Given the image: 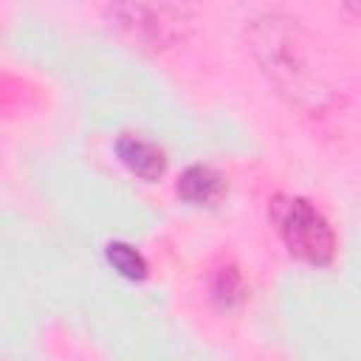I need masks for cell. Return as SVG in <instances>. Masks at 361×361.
<instances>
[{
	"mask_svg": "<svg viewBox=\"0 0 361 361\" xmlns=\"http://www.w3.org/2000/svg\"><path fill=\"white\" fill-rule=\"evenodd\" d=\"M178 197L186 200L189 206H214L226 195V178L203 164H195L180 172L178 178Z\"/></svg>",
	"mask_w": 361,
	"mask_h": 361,
	"instance_id": "obj_5",
	"label": "cell"
},
{
	"mask_svg": "<svg viewBox=\"0 0 361 361\" xmlns=\"http://www.w3.org/2000/svg\"><path fill=\"white\" fill-rule=\"evenodd\" d=\"M251 48L268 82L296 107H319L327 96L322 73L310 65V39L296 17L265 11L251 25Z\"/></svg>",
	"mask_w": 361,
	"mask_h": 361,
	"instance_id": "obj_1",
	"label": "cell"
},
{
	"mask_svg": "<svg viewBox=\"0 0 361 361\" xmlns=\"http://www.w3.org/2000/svg\"><path fill=\"white\" fill-rule=\"evenodd\" d=\"M104 257H107V262H110V268H113L116 274H121L124 279H133V282L144 279L147 271H149L144 254H141L138 248L127 245V243H110V245L104 248Z\"/></svg>",
	"mask_w": 361,
	"mask_h": 361,
	"instance_id": "obj_7",
	"label": "cell"
},
{
	"mask_svg": "<svg viewBox=\"0 0 361 361\" xmlns=\"http://www.w3.org/2000/svg\"><path fill=\"white\" fill-rule=\"evenodd\" d=\"M116 155L141 180H158L164 175V169H166L164 149L155 147L147 138H138V135H121L116 141Z\"/></svg>",
	"mask_w": 361,
	"mask_h": 361,
	"instance_id": "obj_4",
	"label": "cell"
},
{
	"mask_svg": "<svg viewBox=\"0 0 361 361\" xmlns=\"http://www.w3.org/2000/svg\"><path fill=\"white\" fill-rule=\"evenodd\" d=\"M271 220L285 243V248L307 262V265H327L336 257V234L327 217L305 197H274Z\"/></svg>",
	"mask_w": 361,
	"mask_h": 361,
	"instance_id": "obj_2",
	"label": "cell"
},
{
	"mask_svg": "<svg viewBox=\"0 0 361 361\" xmlns=\"http://www.w3.org/2000/svg\"><path fill=\"white\" fill-rule=\"evenodd\" d=\"M110 25L124 34L133 45L161 51L186 37L192 23L189 11L169 3H116L104 8Z\"/></svg>",
	"mask_w": 361,
	"mask_h": 361,
	"instance_id": "obj_3",
	"label": "cell"
},
{
	"mask_svg": "<svg viewBox=\"0 0 361 361\" xmlns=\"http://www.w3.org/2000/svg\"><path fill=\"white\" fill-rule=\"evenodd\" d=\"M209 293H212V302L220 307V310H237L243 302H245V276L240 274L237 265H223L214 271L212 282H209Z\"/></svg>",
	"mask_w": 361,
	"mask_h": 361,
	"instance_id": "obj_6",
	"label": "cell"
}]
</instances>
